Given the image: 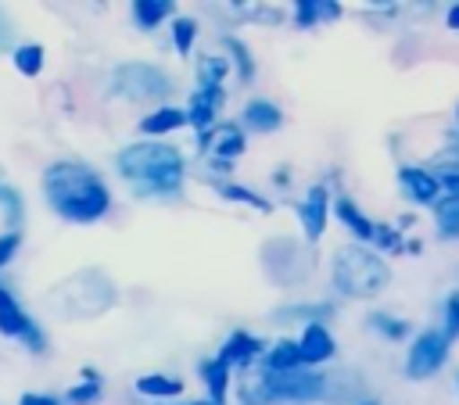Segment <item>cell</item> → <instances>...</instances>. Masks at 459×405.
Here are the masks:
<instances>
[{
	"label": "cell",
	"mask_w": 459,
	"mask_h": 405,
	"mask_svg": "<svg viewBox=\"0 0 459 405\" xmlns=\"http://www.w3.org/2000/svg\"><path fill=\"white\" fill-rule=\"evenodd\" d=\"M445 186L452 190V197H459V176H445Z\"/></svg>",
	"instance_id": "4dcf8cb0"
},
{
	"label": "cell",
	"mask_w": 459,
	"mask_h": 405,
	"mask_svg": "<svg viewBox=\"0 0 459 405\" xmlns=\"http://www.w3.org/2000/svg\"><path fill=\"white\" fill-rule=\"evenodd\" d=\"M244 118H247L255 129H276V125H280V111H276L269 100H251L247 111H244Z\"/></svg>",
	"instance_id": "5bb4252c"
},
{
	"label": "cell",
	"mask_w": 459,
	"mask_h": 405,
	"mask_svg": "<svg viewBox=\"0 0 459 405\" xmlns=\"http://www.w3.org/2000/svg\"><path fill=\"white\" fill-rule=\"evenodd\" d=\"M136 391L140 394H154V398H169V394H179V380H169V376H140L136 380Z\"/></svg>",
	"instance_id": "ac0fdd59"
},
{
	"label": "cell",
	"mask_w": 459,
	"mask_h": 405,
	"mask_svg": "<svg viewBox=\"0 0 459 405\" xmlns=\"http://www.w3.org/2000/svg\"><path fill=\"white\" fill-rule=\"evenodd\" d=\"M445 348H448V340H445V333H437V330H427V333H420L416 340H412V348H409V358H405V373L412 376V380H423V376H430L441 362H445Z\"/></svg>",
	"instance_id": "5b68a950"
},
{
	"label": "cell",
	"mask_w": 459,
	"mask_h": 405,
	"mask_svg": "<svg viewBox=\"0 0 459 405\" xmlns=\"http://www.w3.org/2000/svg\"><path fill=\"white\" fill-rule=\"evenodd\" d=\"M222 194H226V197H240V201H251V204H258V208L265 211V201H262V197H255V194H247V190H237V186H226Z\"/></svg>",
	"instance_id": "4316f807"
},
{
	"label": "cell",
	"mask_w": 459,
	"mask_h": 405,
	"mask_svg": "<svg viewBox=\"0 0 459 405\" xmlns=\"http://www.w3.org/2000/svg\"><path fill=\"white\" fill-rule=\"evenodd\" d=\"M97 394H100V383H97V380H90V383H82V387H72V391H68V398H72L75 405H86V401H93Z\"/></svg>",
	"instance_id": "cb8c5ba5"
},
{
	"label": "cell",
	"mask_w": 459,
	"mask_h": 405,
	"mask_svg": "<svg viewBox=\"0 0 459 405\" xmlns=\"http://www.w3.org/2000/svg\"><path fill=\"white\" fill-rule=\"evenodd\" d=\"M0 333L22 337V340H29L32 348H43V333L32 326V319L14 305V297H11L7 290H0Z\"/></svg>",
	"instance_id": "52a82bcc"
},
{
	"label": "cell",
	"mask_w": 459,
	"mask_h": 405,
	"mask_svg": "<svg viewBox=\"0 0 459 405\" xmlns=\"http://www.w3.org/2000/svg\"><path fill=\"white\" fill-rule=\"evenodd\" d=\"M183 122H186L183 111H176V108H161V111L147 115V118L140 122V129H143V133H169V129H179Z\"/></svg>",
	"instance_id": "4fadbf2b"
},
{
	"label": "cell",
	"mask_w": 459,
	"mask_h": 405,
	"mask_svg": "<svg viewBox=\"0 0 459 405\" xmlns=\"http://www.w3.org/2000/svg\"><path fill=\"white\" fill-rule=\"evenodd\" d=\"M201 143H204V151H212L215 158H237V154L244 151V136H240V129H233V125H215V129H208V133L201 136Z\"/></svg>",
	"instance_id": "ba28073f"
},
{
	"label": "cell",
	"mask_w": 459,
	"mask_h": 405,
	"mask_svg": "<svg viewBox=\"0 0 459 405\" xmlns=\"http://www.w3.org/2000/svg\"><path fill=\"white\" fill-rule=\"evenodd\" d=\"M43 194H47L50 208L72 222H93L108 211L104 183L97 179V172H90L86 165H75V161L50 165L43 172Z\"/></svg>",
	"instance_id": "6da1fadb"
},
{
	"label": "cell",
	"mask_w": 459,
	"mask_h": 405,
	"mask_svg": "<svg viewBox=\"0 0 459 405\" xmlns=\"http://www.w3.org/2000/svg\"><path fill=\"white\" fill-rule=\"evenodd\" d=\"M251 351H258V344H255L251 337L237 333V337H230V340H226V348H222L219 362H222V366H230V362H244V358H251Z\"/></svg>",
	"instance_id": "e0dca14e"
},
{
	"label": "cell",
	"mask_w": 459,
	"mask_h": 405,
	"mask_svg": "<svg viewBox=\"0 0 459 405\" xmlns=\"http://www.w3.org/2000/svg\"><path fill=\"white\" fill-rule=\"evenodd\" d=\"M133 7H136L133 14H136L140 25H154V22H161V18L169 14L172 4H169V0H140V4H133Z\"/></svg>",
	"instance_id": "ffe728a7"
},
{
	"label": "cell",
	"mask_w": 459,
	"mask_h": 405,
	"mask_svg": "<svg viewBox=\"0 0 459 405\" xmlns=\"http://www.w3.org/2000/svg\"><path fill=\"white\" fill-rule=\"evenodd\" d=\"M18 405H57L54 398H47V394H22V401Z\"/></svg>",
	"instance_id": "f546056e"
},
{
	"label": "cell",
	"mask_w": 459,
	"mask_h": 405,
	"mask_svg": "<svg viewBox=\"0 0 459 405\" xmlns=\"http://www.w3.org/2000/svg\"><path fill=\"white\" fill-rule=\"evenodd\" d=\"M437 229L445 237H459V197H448L437 204Z\"/></svg>",
	"instance_id": "d6986e66"
},
{
	"label": "cell",
	"mask_w": 459,
	"mask_h": 405,
	"mask_svg": "<svg viewBox=\"0 0 459 405\" xmlns=\"http://www.w3.org/2000/svg\"><path fill=\"white\" fill-rule=\"evenodd\" d=\"M448 25H452V29H459V4L448 11Z\"/></svg>",
	"instance_id": "1f68e13d"
},
{
	"label": "cell",
	"mask_w": 459,
	"mask_h": 405,
	"mask_svg": "<svg viewBox=\"0 0 459 405\" xmlns=\"http://www.w3.org/2000/svg\"><path fill=\"white\" fill-rule=\"evenodd\" d=\"M7 36H11V29H7V22H4V14H0V47L7 43Z\"/></svg>",
	"instance_id": "d6a6232c"
},
{
	"label": "cell",
	"mask_w": 459,
	"mask_h": 405,
	"mask_svg": "<svg viewBox=\"0 0 459 405\" xmlns=\"http://www.w3.org/2000/svg\"><path fill=\"white\" fill-rule=\"evenodd\" d=\"M398 179H402V186L416 197V201H434V194H437V179H430L427 172H420V168H402L398 172Z\"/></svg>",
	"instance_id": "8fae6325"
},
{
	"label": "cell",
	"mask_w": 459,
	"mask_h": 405,
	"mask_svg": "<svg viewBox=\"0 0 459 405\" xmlns=\"http://www.w3.org/2000/svg\"><path fill=\"white\" fill-rule=\"evenodd\" d=\"M172 32H176V47H179V54H186L190 43H194V22H190V18H179Z\"/></svg>",
	"instance_id": "603a6c76"
},
{
	"label": "cell",
	"mask_w": 459,
	"mask_h": 405,
	"mask_svg": "<svg viewBox=\"0 0 459 405\" xmlns=\"http://www.w3.org/2000/svg\"><path fill=\"white\" fill-rule=\"evenodd\" d=\"M265 387H269V394H276V398L308 401V398H316V394L323 391V380L312 376V373H294V369H287V373H273V376L265 380Z\"/></svg>",
	"instance_id": "8992f818"
},
{
	"label": "cell",
	"mask_w": 459,
	"mask_h": 405,
	"mask_svg": "<svg viewBox=\"0 0 459 405\" xmlns=\"http://www.w3.org/2000/svg\"><path fill=\"white\" fill-rule=\"evenodd\" d=\"M194 405H219V401H194Z\"/></svg>",
	"instance_id": "836d02e7"
},
{
	"label": "cell",
	"mask_w": 459,
	"mask_h": 405,
	"mask_svg": "<svg viewBox=\"0 0 459 405\" xmlns=\"http://www.w3.org/2000/svg\"><path fill=\"white\" fill-rule=\"evenodd\" d=\"M215 100H219V86H204L197 97H194V108H190V122L208 133L212 129V111H215Z\"/></svg>",
	"instance_id": "7c38bea8"
},
{
	"label": "cell",
	"mask_w": 459,
	"mask_h": 405,
	"mask_svg": "<svg viewBox=\"0 0 459 405\" xmlns=\"http://www.w3.org/2000/svg\"><path fill=\"white\" fill-rule=\"evenodd\" d=\"M337 215H341V222H344L355 237H362V240H369V237H373V226L355 211V204H351V201H344V197H341V201H337Z\"/></svg>",
	"instance_id": "2e32d148"
},
{
	"label": "cell",
	"mask_w": 459,
	"mask_h": 405,
	"mask_svg": "<svg viewBox=\"0 0 459 405\" xmlns=\"http://www.w3.org/2000/svg\"><path fill=\"white\" fill-rule=\"evenodd\" d=\"M14 251H18V233H4V237H0V265H4Z\"/></svg>",
	"instance_id": "d4e9b609"
},
{
	"label": "cell",
	"mask_w": 459,
	"mask_h": 405,
	"mask_svg": "<svg viewBox=\"0 0 459 405\" xmlns=\"http://www.w3.org/2000/svg\"><path fill=\"white\" fill-rule=\"evenodd\" d=\"M39 65H43V50L39 47H18L14 50V68L22 72V75H36L39 72Z\"/></svg>",
	"instance_id": "44dd1931"
},
{
	"label": "cell",
	"mask_w": 459,
	"mask_h": 405,
	"mask_svg": "<svg viewBox=\"0 0 459 405\" xmlns=\"http://www.w3.org/2000/svg\"><path fill=\"white\" fill-rule=\"evenodd\" d=\"M448 333H459V297L448 301Z\"/></svg>",
	"instance_id": "83f0119b"
},
{
	"label": "cell",
	"mask_w": 459,
	"mask_h": 405,
	"mask_svg": "<svg viewBox=\"0 0 459 405\" xmlns=\"http://www.w3.org/2000/svg\"><path fill=\"white\" fill-rule=\"evenodd\" d=\"M373 323H377V326H380L384 333H391V337H398V333H405V323L398 326V323H391V319H384V315H380V319H373Z\"/></svg>",
	"instance_id": "f1b7e54d"
},
{
	"label": "cell",
	"mask_w": 459,
	"mask_h": 405,
	"mask_svg": "<svg viewBox=\"0 0 459 405\" xmlns=\"http://www.w3.org/2000/svg\"><path fill=\"white\" fill-rule=\"evenodd\" d=\"M204 380H208V387H212V398L219 401L222 398V391H226V366L215 358V362H204Z\"/></svg>",
	"instance_id": "7402d4cb"
},
{
	"label": "cell",
	"mask_w": 459,
	"mask_h": 405,
	"mask_svg": "<svg viewBox=\"0 0 459 405\" xmlns=\"http://www.w3.org/2000/svg\"><path fill=\"white\" fill-rule=\"evenodd\" d=\"M118 172L140 194H169L183 183V158L165 143H133L118 154Z\"/></svg>",
	"instance_id": "7a4b0ae2"
},
{
	"label": "cell",
	"mask_w": 459,
	"mask_h": 405,
	"mask_svg": "<svg viewBox=\"0 0 459 405\" xmlns=\"http://www.w3.org/2000/svg\"><path fill=\"white\" fill-rule=\"evenodd\" d=\"M298 348H301V362H326V358L333 355V340H330V333H326L319 323H312V326L301 333Z\"/></svg>",
	"instance_id": "9c48e42d"
},
{
	"label": "cell",
	"mask_w": 459,
	"mask_h": 405,
	"mask_svg": "<svg viewBox=\"0 0 459 405\" xmlns=\"http://www.w3.org/2000/svg\"><path fill=\"white\" fill-rule=\"evenodd\" d=\"M298 362H301V348H298L294 340H280L276 351L269 355V369H273V373H287V369H294Z\"/></svg>",
	"instance_id": "9a60e30c"
},
{
	"label": "cell",
	"mask_w": 459,
	"mask_h": 405,
	"mask_svg": "<svg viewBox=\"0 0 459 405\" xmlns=\"http://www.w3.org/2000/svg\"><path fill=\"white\" fill-rule=\"evenodd\" d=\"M333 283H337V290H344L351 297H366L387 283V265L377 254H369L366 247H341L337 265H333Z\"/></svg>",
	"instance_id": "3957f363"
},
{
	"label": "cell",
	"mask_w": 459,
	"mask_h": 405,
	"mask_svg": "<svg viewBox=\"0 0 459 405\" xmlns=\"http://www.w3.org/2000/svg\"><path fill=\"white\" fill-rule=\"evenodd\" d=\"M323 215H326V190L323 186H312L305 194V204H301V222H305L308 240H316L323 233Z\"/></svg>",
	"instance_id": "30bf717a"
},
{
	"label": "cell",
	"mask_w": 459,
	"mask_h": 405,
	"mask_svg": "<svg viewBox=\"0 0 459 405\" xmlns=\"http://www.w3.org/2000/svg\"><path fill=\"white\" fill-rule=\"evenodd\" d=\"M115 86L126 97H136V100H151V97H165L169 93V79L151 65H122L115 72Z\"/></svg>",
	"instance_id": "277c9868"
},
{
	"label": "cell",
	"mask_w": 459,
	"mask_h": 405,
	"mask_svg": "<svg viewBox=\"0 0 459 405\" xmlns=\"http://www.w3.org/2000/svg\"><path fill=\"white\" fill-rule=\"evenodd\" d=\"M222 72H226V65H222V61H204V79H208V86H215Z\"/></svg>",
	"instance_id": "484cf974"
}]
</instances>
